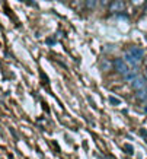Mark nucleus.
Masks as SVG:
<instances>
[{
  "mask_svg": "<svg viewBox=\"0 0 147 159\" xmlns=\"http://www.w3.org/2000/svg\"><path fill=\"white\" fill-rule=\"evenodd\" d=\"M146 83H147V80L144 79V77H141V76H137L136 79H134L133 82H131V85H133V88L134 89H143V88L146 86Z\"/></svg>",
  "mask_w": 147,
  "mask_h": 159,
  "instance_id": "nucleus-3",
  "label": "nucleus"
},
{
  "mask_svg": "<svg viewBox=\"0 0 147 159\" xmlns=\"http://www.w3.org/2000/svg\"><path fill=\"white\" fill-rule=\"evenodd\" d=\"M124 79H125V80H127V82H133L134 79H136V77L138 76L137 75V72H136V70H130V72L128 73H125V75H124Z\"/></svg>",
  "mask_w": 147,
  "mask_h": 159,
  "instance_id": "nucleus-5",
  "label": "nucleus"
},
{
  "mask_svg": "<svg viewBox=\"0 0 147 159\" xmlns=\"http://www.w3.org/2000/svg\"><path fill=\"white\" fill-rule=\"evenodd\" d=\"M137 98L140 99V101H144V99L147 98V91L144 89V88H143V89H138V91H137Z\"/></svg>",
  "mask_w": 147,
  "mask_h": 159,
  "instance_id": "nucleus-8",
  "label": "nucleus"
},
{
  "mask_svg": "<svg viewBox=\"0 0 147 159\" xmlns=\"http://www.w3.org/2000/svg\"><path fill=\"white\" fill-rule=\"evenodd\" d=\"M125 60H127V63H130L131 66H137V64H138V61L133 57V56H131V54L128 53V51L125 53Z\"/></svg>",
  "mask_w": 147,
  "mask_h": 159,
  "instance_id": "nucleus-7",
  "label": "nucleus"
},
{
  "mask_svg": "<svg viewBox=\"0 0 147 159\" xmlns=\"http://www.w3.org/2000/svg\"><path fill=\"white\" fill-rule=\"evenodd\" d=\"M102 69H104V70H108V69H109V61H104V63H102Z\"/></svg>",
  "mask_w": 147,
  "mask_h": 159,
  "instance_id": "nucleus-12",
  "label": "nucleus"
},
{
  "mask_svg": "<svg viewBox=\"0 0 147 159\" xmlns=\"http://www.w3.org/2000/svg\"><path fill=\"white\" fill-rule=\"evenodd\" d=\"M109 10L114 13H119V12L125 10V5L122 3V0H115L112 3H109Z\"/></svg>",
  "mask_w": 147,
  "mask_h": 159,
  "instance_id": "nucleus-2",
  "label": "nucleus"
},
{
  "mask_svg": "<svg viewBox=\"0 0 147 159\" xmlns=\"http://www.w3.org/2000/svg\"><path fill=\"white\" fill-rule=\"evenodd\" d=\"M74 5H80V3H85V0H71Z\"/></svg>",
  "mask_w": 147,
  "mask_h": 159,
  "instance_id": "nucleus-13",
  "label": "nucleus"
},
{
  "mask_svg": "<svg viewBox=\"0 0 147 159\" xmlns=\"http://www.w3.org/2000/svg\"><path fill=\"white\" fill-rule=\"evenodd\" d=\"M140 133H141V134H143V136H144V137H146V139H147V131L144 130V129H141V130H140Z\"/></svg>",
  "mask_w": 147,
  "mask_h": 159,
  "instance_id": "nucleus-14",
  "label": "nucleus"
},
{
  "mask_svg": "<svg viewBox=\"0 0 147 159\" xmlns=\"http://www.w3.org/2000/svg\"><path fill=\"white\" fill-rule=\"evenodd\" d=\"M131 3H133V5H136V6H140V5H143V3H144V0H131Z\"/></svg>",
  "mask_w": 147,
  "mask_h": 159,
  "instance_id": "nucleus-11",
  "label": "nucleus"
},
{
  "mask_svg": "<svg viewBox=\"0 0 147 159\" xmlns=\"http://www.w3.org/2000/svg\"><path fill=\"white\" fill-rule=\"evenodd\" d=\"M146 72H147V69H146Z\"/></svg>",
  "mask_w": 147,
  "mask_h": 159,
  "instance_id": "nucleus-16",
  "label": "nucleus"
},
{
  "mask_svg": "<svg viewBox=\"0 0 147 159\" xmlns=\"http://www.w3.org/2000/svg\"><path fill=\"white\" fill-rule=\"evenodd\" d=\"M109 102H111L112 105H119V104H121V101H119L118 98H115V97H109Z\"/></svg>",
  "mask_w": 147,
  "mask_h": 159,
  "instance_id": "nucleus-9",
  "label": "nucleus"
},
{
  "mask_svg": "<svg viewBox=\"0 0 147 159\" xmlns=\"http://www.w3.org/2000/svg\"><path fill=\"white\" fill-rule=\"evenodd\" d=\"M124 150H125L128 155H133L134 153V149H133V146H131V145H125V146H124Z\"/></svg>",
  "mask_w": 147,
  "mask_h": 159,
  "instance_id": "nucleus-10",
  "label": "nucleus"
},
{
  "mask_svg": "<svg viewBox=\"0 0 147 159\" xmlns=\"http://www.w3.org/2000/svg\"><path fill=\"white\" fill-rule=\"evenodd\" d=\"M128 53L131 54V56H133V57L136 58L137 61H140V60H141V58H143V54H144V53H143V50L138 48V47H130Z\"/></svg>",
  "mask_w": 147,
  "mask_h": 159,
  "instance_id": "nucleus-4",
  "label": "nucleus"
},
{
  "mask_svg": "<svg viewBox=\"0 0 147 159\" xmlns=\"http://www.w3.org/2000/svg\"><path fill=\"white\" fill-rule=\"evenodd\" d=\"M96 5H98V0H85V7L86 9H89V10L95 9Z\"/></svg>",
  "mask_w": 147,
  "mask_h": 159,
  "instance_id": "nucleus-6",
  "label": "nucleus"
},
{
  "mask_svg": "<svg viewBox=\"0 0 147 159\" xmlns=\"http://www.w3.org/2000/svg\"><path fill=\"white\" fill-rule=\"evenodd\" d=\"M144 111H146V112H147V105H146V107H144Z\"/></svg>",
  "mask_w": 147,
  "mask_h": 159,
  "instance_id": "nucleus-15",
  "label": "nucleus"
},
{
  "mask_svg": "<svg viewBox=\"0 0 147 159\" xmlns=\"http://www.w3.org/2000/svg\"><path fill=\"white\" fill-rule=\"evenodd\" d=\"M114 67H115V70H117L118 73H121V75H125V73L130 72L128 64L125 63V60H122V58H115Z\"/></svg>",
  "mask_w": 147,
  "mask_h": 159,
  "instance_id": "nucleus-1",
  "label": "nucleus"
}]
</instances>
